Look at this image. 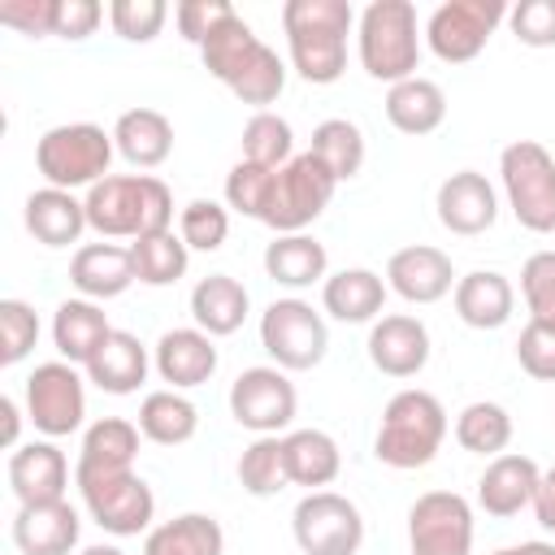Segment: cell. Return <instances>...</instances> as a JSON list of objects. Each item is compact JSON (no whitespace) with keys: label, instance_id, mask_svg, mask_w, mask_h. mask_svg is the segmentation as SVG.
<instances>
[{"label":"cell","instance_id":"d4e9b609","mask_svg":"<svg viewBox=\"0 0 555 555\" xmlns=\"http://www.w3.org/2000/svg\"><path fill=\"white\" fill-rule=\"evenodd\" d=\"M386 282L373 269H338L321 282V304L334 321L343 325H364L377 321V312L386 308Z\"/></svg>","mask_w":555,"mask_h":555},{"label":"cell","instance_id":"7402d4cb","mask_svg":"<svg viewBox=\"0 0 555 555\" xmlns=\"http://www.w3.org/2000/svg\"><path fill=\"white\" fill-rule=\"evenodd\" d=\"M538 477H542V468H538L529 455H512V451L494 455V460L486 464L481 481H477V503H481V512L507 520V516H516L520 507H533Z\"/></svg>","mask_w":555,"mask_h":555},{"label":"cell","instance_id":"74e56055","mask_svg":"<svg viewBox=\"0 0 555 555\" xmlns=\"http://www.w3.org/2000/svg\"><path fill=\"white\" fill-rule=\"evenodd\" d=\"M338 182H351L360 169H364V134L356 121L347 117H325L317 130H312V147H308Z\"/></svg>","mask_w":555,"mask_h":555},{"label":"cell","instance_id":"60d3db41","mask_svg":"<svg viewBox=\"0 0 555 555\" xmlns=\"http://www.w3.org/2000/svg\"><path fill=\"white\" fill-rule=\"evenodd\" d=\"M291 156H295V134H291L286 117L264 108L243 126V160L264 165V169H282Z\"/></svg>","mask_w":555,"mask_h":555},{"label":"cell","instance_id":"4dcf8cb0","mask_svg":"<svg viewBox=\"0 0 555 555\" xmlns=\"http://www.w3.org/2000/svg\"><path fill=\"white\" fill-rule=\"evenodd\" d=\"M113 143L134 169H156L173 152V126L156 108H126L113 126Z\"/></svg>","mask_w":555,"mask_h":555},{"label":"cell","instance_id":"836d02e7","mask_svg":"<svg viewBox=\"0 0 555 555\" xmlns=\"http://www.w3.org/2000/svg\"><path fill=\"white\" fill-rule=\"evenodd\" d=\"M225 533L208 512H182L143 538V555H221Z\"/></svg>","mask_w":555,"mask_h":555},{"label":"cell","instance_id":"4fadbf2b","mask_svg":"<svg viewBox=\"0 0 555 555\" xmlns=\"http://www.w3.org/2000/svg\"><path fill=\"white\" fill-rule=\"evenodd\" d=\"M26 416L48 438H65L82 425L87 390H82V377L69 360L35 364V373L26 377Z\"/></svg>","mask_w":555,"mask_h":555},{"label":"cell","instance_id":"b9f144b4","mask_svg":"<svg viewBox=\"0 0 555 555\" xmlns=\"http://www.w3.org/2000/svg\"><path fill=\"white\" fill-rule=\"evenodd\" d=\"M178 234L191 251H217L230 234V212L217 199H191L178 212Z\"/></svg>","mask_w":555,"mask_h":555},{"label":"cell","instance_id":"ffe728a7","mask_svg":"<svg viewBox=\"0 0 555 555\" xmlns=\"http://www.w3.org/2000/svg\"><path fill=\"white\" fill-rule=\"evenodd\" d=\"M82 520L78 512L61 503H17L13 516V546L22 555H69L78 546Z\"/></svg>","mask_w":555,"mask_h":555},{"label":"cell","instance_id":"83f0119b","mask_svg":"<svg viewBox=\"0 0 555 555\" xmlns=\"http://www.w3.org/2000/svg\"><path fill=\"white\" fill-rule=\"evenodd\" d=\"M447 117V91L434 82V78H403L386 91V121L399 130V134H434Z\"/></svg>","mask_w":555,"mask_h":555},{"label":"cell","instance_id":"603a6c76","mask_svg":"<svg viewBox=\"0 0 555 555\" xmlns=\"http://www.w3.org/2000/svg\"><path fill=\"white\" fill-rule=\"evenodd\" d=\"M69 282L82 299H117L130 291L134 278V256L130 247H117V243H87L74 251L69 260Z\"/></svg>","mask_w":555,"mask_h":555},{"label":"cell","instance_id":"e0dca14e","mask_svg":"<svg viewBox=\"0 0 555 555\" xmlns=\"http://www.w3.org/2000/svg\"><path fill=\"white\" fill-rule=\"evenodd\" d=\"M438 221L442 230L460 234V238H473V234H486L499 217V199H494V186L486 182V173L477 169H460L451 178H442L438 186Z\"/></svg>","mask_w":555,"mask_h":555},{"label":"cell","instance_id":"cb8c5ba5","mask_svg":"<svg viewBox=\"0 0 555 555\" xmlns=\"http://www.w3.org/2000/svg\"><path fill=\"white\" fill-rule=\"evenodd\" d=\"M451 299H455V317L464 325H473V330H499V325L512 321V308H516V291L499 269L464 273L455 282Z\"/></svg>","mask_w":555,"mask_h":555},{"label":"cell","instance_id":"7c38bea8","mask_svg":"<svg viewBox=\"0 0 555 555\" xmlns=\"http://www.w3.org/2000/svg\"><path fill=\"white\" fill-rule=\"evenodd\" d=\"M499 22H507L503 0H442L425 22V43L438 61L464 65V61L481 56V48L499 30Z\"/></svg>","mask_w":555,"mask_h":555},{"label":"cell","instance_id":"11a10c76","mask_svg":"<svg viewBox=\"0 0 555 555\" xmlns=\"http://www.w3.org/2000/svg\"><path fill=\"white\" fill-rule=\"evenodd\" d=\"M512 555H555V542H520V546H507Z\"/></svg>","mask_w":555,"mask_h":555},{"label":"cell","instance_id":"44dd1931","mask_svg":"<svg viewBox=\"0 0 555 555\" xmlns=\"http://www.w3.org/2000/svg\"><path fill=\"white\" fill-rule=\"evenodd\" d=\"M69 486L65 451L52 442H22L9 455V490L17 503H61Z\"/></svg>","mask_w":555,"mask_h":555},{"label":"cell","instance_id":"2e32d148","mask_svg":"<svg viewBox=\"0 0 555 555\" xmlns=\"http://www.w3.org/2000/svg\"><path fill=\"white\" fill-rule=\"evenodd\" d=\"M455 269H451V256L429 247V243H412V247H399L386 264V286L408 299V304H438L442 295L455 291Z\"/></svg>","mask_w":555,"mask_h":555},{"label":"cell","instance_id":"4316f807","mask_svg":"<svg viewBox=\"0 0 555 555\" xmlns=\"http://www.w3.org/2000/svg\"><path fill=\"white\" fill-rule=\"evenodd\" d=\"M22 217H26V230H30L43 247H69V243H78L82 230H87V204L74 199L69 191H61V186L30 191Z\"/></svg>","mask_w":555,"mask_h":555},{"label":"cell","instance_id":"db71d44e","mask_svg":"<svg viewBox=\"0 0 555 555\" xmlns=\"http://www.w3.org/2000/svg\"><path fill=\"white\" fill-rule=\"evenodd\" d=\"M0 416H4V429H0L4 447H17V429H22V416H17V403H13L9 395L0 399Z\"/></svg>","mask_w":555,"mask_h":555},{"label":"cell","instance_id":"7bdbcfd3","mask_svg":"<svg viewBox=\"0 0 555 555\" xmlns=\"http://www.w3.org/2000/svg\"><path fill=\"white\" fill-rule=\"evenodd\" d=\"M39 343V312L26 299H0V364H17Z\"/></svg>","mask_w":555,"mask_h":555},{"label":"cell","instance_id":"9c48e42d","mask_svg":"<svg viewBox=\"0 0 555 555\" xmlns=\"http://www.w3.org/2000/svg\"><path fill=\"white\" fill-rule=\"evenodd\" d=\"M74 486H78L82 507L91 512V520L113 538H139L156 516V494L134 468L74 473Z\"/></svg>","mask_w":555,"mask_h":555},{"label":"cell","instance_id":"3957f363","mask_svg":"<svg viewBox=\"0 0 555 555\" xmlns=\"http://www.w3.org/2000/svg\"><path fill=\"white\" fill-rule=\"evenodd\" d=\"M87 225L100 238H143L173 225V195L152 173H108L87 191Z\"/></svg>","mask_w":555,"mask_h":555},{"label":"cell","instance_id":"5b68a950","mask_svg":"<svg viewBox=\"0 0 555 555\" xmlns=\"http://www.w3.org/2000/svg\"><path fill=\"white\" fill-rule=\"evenodd\" d=\"M360 65L369 78L377 82H403L416 78V61H421V35H416V9L412 0H373L364 4L360 22Z\"/></svg>","mask_w":555,"mask_h":555},{"label":"cell","instance_id":"bcb514c9","mask_svg":"<svg viewBox=\"0 0 555 555\" xmlns=\"http://www.w3.org/2000/svg\"><path fill=\"white\" fill-rule=\"evenodd\" d=\"M269 182H273V169L251 165V160H238V165L225 173V204H230L234 212L260 221L264 199H269Z\"/></svg>","mask_w":555,"mask_h":555},{"label":"cell","instance_id":"f1b7e54d","mask_svg":"<svg viewBox=\"0 0 555 555\" xmlns=\"http://www.w3.org/2000/svg\"><path fill=\"white\" fill-rule=\"evenodd\" d=\"M247 308H251L247 286H243L238 278H230V273H208V278H199L195 291H191V317H195V325H199L204 334H212V338L234 334V330L247 321Z\"/></svg>","mask_w":555,"mask_h":555},{"label":"cell","instance_id":"52a82bcc","mask_svg":"<svg viewBox=\"0 0 555 555\" xmlns=\"http://www.w3.org/2000/svg\"><path fill=\"white\" fill-rule=\"evenodd\" d=\"M334 191H338V178L312 152H295L282 169H273V182H269V199H264L260 221L273 234H304L325 212V204L334 199Z\"/></svg>","mask_w":555,"mask_h":555},{"label":"cell","instance_id":"f35d334b","mask_svg":"<svg viewBox=\"0 0 555 555\" xmlns=\"http://www.w3.org/2000/svg\"><path fill=\"white\" fill-rule=\"evenodd\" d=\"M455 442L464 451H473V455H490V460L503 455L507 442H512V416H507V408H499L490 399L468 403L455 416Z\"/></svg>","mask_w":555,"mask_h":555},{"label":"cell","instance_id":"8fae6325","mask_svg":"<svg viewBox=\"0 0 555 555\" xmlns=\"http://www.w3.org/2000/svg\"><path fill=\"white\" fill-rule=\"evenodd\" d=\"M291 529L304 555H356L364 542L360 507L334 490H308L291 512Z\"/></svg>","mask_w":555,"mask_h":555},{"label":"cell","instance_id":"30bf717a","mask_svg":"<svg viewBox=\"0 0 555 555\" xmlns=\"http://www.w3.org/2000/svg\"><path fill=\"white\" fill-rule=\"evenodd\" d=\"M260 347L282 373H308L330 351L325 317L308 299H273L260 317Z\"/></svg>","mask_w":555,"mask_h":555},{"label":"cell","instance_id":"9f6ffc18","mask_svg":"<svg viewBox=\"0 0 555 555\" xmlns=\"http://www.w3.org/2000/svg\"><path fill=\"white\" fill-rule=\"evenodd\" d=\"M82 555H126L121 546H108V542H95V546H87Z\"/></svg>","mask_w":555,"mask_h":555},{"label":"cell","instance_id":"277c9868","mask_svg":"<svg viewBox=\"0 0 555 555\" xmlns=\"http://www.w3.org/2000/svg\"><path fill=\"white\" fill-rule=\"evenodd\" d=\"M447 438V408L429 390H399L382 408L373 455L390 468H425Z\"/></svg>","mask_w":555,"mask_h":555},{"label":"cell","instance_id":"ee69618b","mask_svg":"<svg viewBox=\"0 0 555 555\" xmlns=\"http://www.w3.org/2000/svg\"><path fill=\"white\" fill-rule=\"evenodd\" d=\"M520 295L529 308V321L555 325V251H533L520 269Z\"/></svg>","mask_w":555,"mask_h":555},{"label":"cell","instance_id":"1f68e13d","mask_svg":"<svg viewBox=\"0 0 555 555\" xmlns=\"http://www.w3.org/2000/svg\"><path fill=\"white\" fill-rule=\"evenodd\" d=\"M282 455H286L291 486H308V490L330 486L343 468V451L325 429H291L282 438Z\"/></svg>","mask_w":555,"mask_h":555},{"label":"cell","instance_id":"ab89813d","mask_svg":"<svg viewBox=\"0 0 555 555\" xmlns=\"http://www.w3.org/2000/svg\"><path fill=\"white\" fill-rule=\"evenodd\" d=\"M238 481L247 494L256 499H273L278 490L291 486L286 477V455H282V438L278 434H260L243 455H238Z\"/></svg>","mask_w":555,"mask_h":555},{"label":"cell","instance_id":"7dc6e473","mask_svg":"<svg viewBox=\"0 0 555 555\" xmlns=\"http://www.w3.org/2000/svg\"><path fill=\"white\" fill-rule=\"evenodd\" d=\"M507 26L525 48H555V0H520L507 9Z\"/></svg>","mask_w":555,"mask_h":555},{"label":"cell","instance_id":"f907efd6","mask_svg":"<svg viewBox=\"0 0 555 555\" xmlns=\"http://www.w3.org/2000/svg\"><path fill=\"white\" fill-rule=\"evenodd\" d=\"M230 13H234V4H225V0H182V4L173 9V22H178L182 39L199 48Z\"/></svg>","mask_w":555,"mask_h":555},{"label":"cell","instance_id":"9a60e30c","mask_svg":"<svg viewBox=\"0 0 555 555\" xmlns=\"http://www.w3.org/2000/svg\"><path fill=\"white\" fill-rule=\"evenodd\" d=\"M412 555H468L473 551V507L455 490H429L408 507Z\"/></svg>","mask_w":555,"mask_h":555},{"label":"cell","instance_id":"8d00e7d4","mask_svg":"<svg viewBox=\"0 0 555 555\" xmlns=\"http://www.w3.org/2000/svg\"><path fill=\"white\" fill-rule=\"evenodd\" d=\"M130 256H134V278L143 286H173L186 273V264H191V247L173 230L134 238L130 243Z\"/></svg>","mask_w":555,"mask_h":555},{"label":"cell","instance_id":"7a4b0ae2","mask_svg":"<svg viewBox=\"0 0 555 555\" xmlns=\"http://www.w3.org/2000/svg\"><path fill=\"white\" fill-rule=\"evenodd\" d=\"M356 26V9L347 0H286L282 30L291 43V65L304 82L330 87L347 69V30Z\"/></svg>","mask_w":555,"mask_h":555},{"label":"cell","instance_id":"f5cc1de1","mask_svg":"<svg viewBox=\"0 0 555 555\" xmlns=\"http://www.w3.org/2000/svg\"><path fill=\"white\" fill-rule=\"evenodd\" d=\"M533 516L546 533H555V464L538 477V490H533Z\"/></svg>","mask_w":555,"mask_h":555},{"label":"cell","instance_id":"ba28073f","mask_svg":"<svg viewBox=\"0 0 555 555\" xmlns=\"http://www.w3.org/2000/svg\"><path fill=\"white\" fill-rule=\"evenodd\" d=\"M512 217L533 234H555V156L538 139H516L499 156Z\"/></svg>","mask_w":555,"mask_h":555},{"label":"cell","instance_id":"484cf974","mask_svg":"<svg viewBox=\"0 0 555 555\" xmlns=\"http://www.w3.org/2000/svg\"><path fill=\"white\" fill-rule=\"evenodd\" d=\"M82 369L87 382H95L104 395H134L147 377V347L130 330H113Z\"/></svg>","mask_w":555,"mask_h":555},{"label":"cell","instance_id":"f546056e","mask_svg":"<svg viewBox=\"0 0 555 555\" xmlns=\"http://www.w3.org/2000/svg\"><path fill=\"white\" fill-rule=\"evenodd\" d=\"M108 334H113L108 312L95 299H65L52 312V343H56L61 360H69V364H87Z\"/></svg>","mask_w":555,"mask_h":555},{"label":"cell","instance_id":"c3c4849f","mask_svg":"<svg viewBox=\"0 0 555 555\" xmlns=\"http://www.w3.org/2000/svg\"><path fill=\"white\" fill-rule=\"evenodd\" d=\"M516 360L529 377L538 382H555V325H542V321H529L516 338Z\"/></svg>","mask_w":555,"mask_h":555},{"label":"cell","instance_id":"d590c367","mask_svg":"<svg viewBox=\"0 0 555 555\" xmlns=\"http://www.w3.org/2000/svg\"><path fill=\"white\" fill-rule=\"evenodd\" d=\"M199 429V412L182 390H152L139 403V434L156 447H182Z\"/></svg>","mask_w":555,"mask_h":555},{"label":"cell","instance_id":"5bb4252c","mask_svg":"<svg viewBox=\"0 0 555 555\" xmlns=\"http://www.w3.org/2000/svg\"><path fill=\"white\" fill-rule=\"evenodd\" d=\"M295 408H299V395H295V382L278 369V364H256V369H243L230 386V416L251 429L256 438L260 434H278L295 421Z\"/></svg>","mask_w":555,"mask_h":555},{"label":"cell","instance_id":"816d5d0a","mask_svg":"<svg viewBox=\"0 0 555 555\" xmlns=\"http://www.w3.org/2000/svg\"><path fill=\"white\" fill-rule=\"evenodd\" d=\"M100 17H104L100 0H61L56 35H61V39H87V35H95Z\"/></svg>","mask_w":555,"mask_h":555},{"label":"cell","instance_id":"d6a6232c","mask_svg":"<svg viewBox=\"0 0 555 555\" xmlns=\"http://www.w3.org/2000/svg\"><path fill=\"white\" fill-rule=\"evenodd\" d=\"M139 455V425L126 416H100L78 447V468L74 473H117L134 468Z\"/></svg>","mask_w":555,"mask_h":555},{"label":"cell","instance_id":"681fc988","mask_svg":"<svg viewBox=\"0 0 555 555\" xmlns=\"http://www.w3.org/2000/svg\"><path fill=\"white\" fill-rule=\"evenodd\" d=\"M56 13H61V0H4L0 4V22L30 39L56 35Z\"/></svg>","mask_w":555,"mask_h":555},{"label":"cell","instance_id":"ac0fdd59","mask_svg":"<svg viewBox=\"0 0 555 555\" xmlns=\"http://www.w3.org/2000/svg\"><path fill=\"white\" fill-rule=\"evenodd\" d=\"M364 347H369L373 369L386 377H416L429 364V330L408 312L377 317Z\"/></svg>","mask_w":555,"mask_h":555},{"label":"cell","instance_id":"e575fe53","mask_svg":"<svg viewBox=\"0 0 555 555\" xmlns=\"http://www.w3.org/2000/svg\"><path fill=\"white\" fill-rule=\"evenodd\" d=\"M325 269H330V256H325V247H321L312 234H278V238L264 247V273H269L278 286L304 291V286L321 282Z\"/></svg>","mask_w":555,"mask_h":555},{"label":"cell","instance_id":"6da1fadb","mask_svg":"<svg viewBox=\"0 0 555 555\" xmlns=\"http://www.w3.org/2000/svg\"><path fill=\"white\" fill-rule=\"evenodd\" d=\"M199 56H204V69H208L217 82H225L243 104H251V108H260V113H264V104H273V100L282 95V87H286V65H282V56H278L238 13H230V17L199 43Z\"/></svg>","mask_w":555,"mask_h":555},{"label":"cell","instance_id":"f6af8a7d","mask_svg":"<svg viewBox=\"0 0 555 555\" xmlns=\"http://www.w3.org/2000/svg\"><path fill=\"white\" fill-rule=\"evenodd\" d=\"M165 17H169L165 0H113L108 4V22L126 43H152Z\"/></svg>","mask_w":555,"mask_h":555},{"label":"cell","instance_id":"8992f818","mask_svg":"<svg viewBox=\"0 0 555 555\" xmlns=\"http://www.w3.org/2000/svg\"><path fill=\"white\" fill-rule=\"evenodd\" d=\"M113 134L95 121H65V126H52L43 130V139L35 143V165L39 173L48 178V186H61V191H74V186H95L108 178V165H113Z\"/></svg>","mask_w":555,"mask_h":555},{"label":"cell","instance_id":"d6986e66","mask_svg":"<svg viewBox=\"0 0 555 555\" xmlns=\"http://www.w3.org/2000/svg\"><path fill=\"white\" fill-rule=\"evenodd\" d=\"M152 364H156L160 382H169V390H191L217 373V343L199 325L165 330L152 347Z\"/></svg>","mask_w":555,"mask_h":555}]
</instances>
